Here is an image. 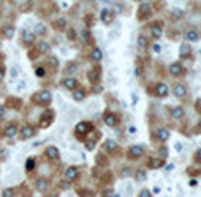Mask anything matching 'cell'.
I'll use <instances>...</instances> for the list:
<instances>
[{
  "instance_id": "cell-2",
  "label": "cell",
  "mask_w": 201,
  "mask_h": 197,
  "mask_svg": "<svg viewBox=\"0 0 201 197\" xmlns=\"http://www.w3.org/2000/svg\"><path fill=\"white\" fill-rule=\"evenodd\" d=\"M150 13H152V5L148 4V2L140 4V9H138V16H140V18H146Z\"/></svg>"
},
{
  "instance_id": "cell-42",
  "label": "cell",
  "mask_w": 201,
  "mask_h": 197,
  "mask_svg": "<svg viewBox=\"0 0 201 197\" xmlns=\"http://www.w3.org/2000/svg\"><path fill=\"white\" fill-rule=\"evenodd\" d=\"M196 159L201 162V150H198V151H196Z\"/></svg>"
},
{
  "instance_id": "cell-29",
  "label": "cell",
  "mask_w": 201,
  "mask_h": 197,
  "mask_svg": "<svg viewBox=\"0 0 201 197\" xmlns=\"http://www.w3.org/2000/svg\"><path fill=\"white\" fill-rule=\"evenodd\" d=\"M88 79H90V81H97V79H99V69H93L90 74H88Z\"/></svg>"
},
{
  "instance_id": "cell-12",
  "label": "cell",
  "mask_w": 201,
  "mask_h": 197,
  "mask_svg": "<svg viewBox=\"0 0 201 197\" xmlns=\"http://www.w3.org/2000/svg\"><path fill=\"white\" fill-rule=\"evenodd\" d=\"M63 86H65L67 90H76L78 81L74 79V78H65V79H63Z\"/></svg>"
},
{
  "instance_id": "cell-47",
  "label": "cell",
  "mask_w": 201,
  "mask_h": 197,
  "mask_svg": "<svg viewBox=\"0 0 201 197\" xmlns=\"http://www.w3.org/2000/svg\"><path fill=\"white\" fill-rule=\"evenodd\" d=\"M199 127H201V123H199Z\"/></svg>"
},
{
  "instance_id": "cell-14",
  "label": "cell",
  "mask_w": 201,
  "mask_h": 197,
  "mask_svg": "<svg viewBox=\"0 0 201 197\" xmlns=\"http://www.w3.org/2000/svg\"><path fill=\"white\" fill-rule=\"evenodd\" d=\"M182 65H180L178 64V62H176V64H171V65H169V74H171V76H178V74H182Z\"/></svg>"
},
{
  "instance_id": "cell-36",
  "label": "cell",
  "mask_w": 201,
  "mask_h": 197,
  "mask_svg": "<svg viewBox=\"0 0 201 197\" xmlns=\"http://www.w3.org/2000/svg\"><path fill=\"white\" fill-rule=\"evenodd\" d=\"M140 197H152V194H150V190H146V188H145V190H141V192H140Z\"/></svg>"
},
{
  "instance_id": "cell-37",
  "label": "cell",
  "mask_w": 201,
  "mask_h": 197,
  "mask_svg": "<svg viewBox=\"0 0 201 197\" xmlns=\"http://www.w3.org/2000/svg\"><path fill=\"white\" fill-rule=\"evenodd\" d=\"M48 60H49V64H51V65H53V67H57V65H58V60H57V58H55V56H49V58H48Z\"/></svg>"
},
{
  "instance_id": "cell-24",
  "label": "cell",
  "mask_w": 201,
  "mask_h": 197,
  "mask_svg": "<svg viewBox=\"0 0 201 197\" xmlns=\"http://www.w3.org/2000/svg\"><path fill=\"white\" fill-rule=\"evenodd\" d=\"M162 164H164V162H162L161 159H152L150 162H148V165H150V167H152V169H157V167H161V165H162Z\"/></svg>"
},
{
  "instance_id": "cell-32",
  "label": "cell",
  "mask_w": 201,
  "mask_h": 197,
  "mask_svg": "<svg viewBox=\"0 0 201 197\" xmlns=\"http://www.w3.org/2000/svg\"><path fill=\"white\" fill-rule=\"evenodd\" d=\"M34 167H35V160L34 159H28L27 160V171H32Z\"/></svg>"
},
{
  "instance_id": "cell-8",
  "label": "cell",
  "mask_w": 201,
  "mask_h": 197,
  "mask_svg": "<svg viewBox=\"0 0 201 197\" xmlns=\"http://www.w3.org/2000/svg\"><path fill=\"white\" fill-rule=\"evenodd\" d=\"M101 19H102V23H111L113 21V13L110 11V9H102V13H101Z\"/></svg>"
},
{
  "instance_id": "cell-22",
  "label": "cell",
  "mask_w": 201,
  "mask_h": 197,
  "mask_svg": "<svg viewBox=\"0 0 201 197\" xmlns=\"http://www.w3.org/2000/svg\"><path fill=\"white\" fill-rule=\"evenodd\" d=\"M104 148L108 150V151H115V150H116V143H115L113 139H108V141L104 143Z\"/></svg>"
},
{
  "instance_id": "cell-23",
  "label": "cell",
  "mask_w": 201,
  "mask_h": 197,
  "mask_svg": "<svg viewBox=\"0 0 201 197\" xmlns=\"http://www.w3.org/2000/svg\"><path fill=\"white\" fill-rule=\"evenodd\" d=\"M90 56H92V60H95V62H99V60L102 58V53H101V49H97V48H93V49H92V55H90Z\"/></svg>"
},
{
  "instance_id": "cell-41",
  "label": "cell",
  "mask_w": 201,
  "mask_h": 197,
  "mask_svg": "<svg viewBox=\"0 0 201 197\" xmlns=\"http://www.w3.org/2000/svg\"><path fill=\"white\" fill-rule=\"evenodd\" d=\"M87 148H88V150H93V143H92V141L87 143Z\"/></svg>"
},
{
  "instance_id": "cell-9",
  "label": "cell",
  "mask_w": 201,
  "mask_h": 197,
  "mask_svg": "<svg viewBox=\"0 0 201 197\" xmlns=\"http://www.w3.org/2000/svg\"><path fill=\"white\" fill-rule=\"evenodd\" d=\"M23 42L25 44H34L35 42V34L30 32V30H25L23 32Z\"/></svg>"
},
{
  "instance_id": "cell-31",
  "label": "cell",
  "mask_w": 201,
  "mask_h": 197,
  "mask_svg": "<svg viewBox=\"0 0 201 197\" xmlns=\"http://www.w3.org/2000/svg\"><path fill=\"white\" fill-rule=\"evenodd\" d=\"M44 74H46L44 67H37V69H35V76H37V78H44Z\"/></svg>"
},
{
  "instance_id": "cell-33",
  "label": "cell",
  "mask_w": 201,
  "mask_h": 197,
  "mask_svg": "<svg viewBox=\"0 0 201 197\" xmlns=\"http://www.w3.org/2000/svg\"><path fill=\"white\" fill-rule=\"evenodd\" d=\"M2 195H4V197H13V195H14V190H13V188H5Z\"/></svg>"
},
{
  "instance_id": "cell-43",
  "label": "cell",
  "mask_w": 201,
  "mask_h": 197,
  "mask_svg": "<svg viewBox=\"0 0 201 197\" xmlns=\"http://www.w3.org/2000/svg\"><path fill=\"white\" fill-rule=\"evenodd\" d=\"M57 25H58V27H63V25H65V21H63V19H60V21H57Z\"/></svg>"
},
{
  "instance_id": "cell-34",
  "label": "cell",
  "mask_w": 201,
  "mask_h": 197,
  "mask_svg": "<svg viewBox=\"0 0 201 197\" xmlns=\"http://www.w3.org/2000/svg\"><path fill=\"white\" fill-rule=\"evenodd\" d=\"M145 178H146V174H145L143 171H140V172H138V174H136V180H140V181H143Z\"/></svg>"
},
{
  "instance_id": "cell-27",
  "label": "cell",
  "mask_w": 201,
  "mask_h": 197,
  "mask_svg": "<svg viewBox=\"0 0 201 197\" xmlns=\"http://www.w3.org/2000/svg\"><path fill=\"white\" fill-rule=\"evenodd\" d=\"M187 39L189 40H198L199 39V34L196 32V30H189V32H187Z\"/></svg>"
},
{
  "instance_id": "cell-30",
  "label": "cell",
  "mask_w": 201,
  "mask_h": 197,
  "mask_svg": "<svg viewBox=\"0 0 201 197\" xmlns=\"http://www.w3.org/2000/svg\"><path fill=\"white\" fill-rule=\"evenodd\" d=\"M39 51H41V53H48V51H49V44L48 42H41L39 44Z\"/></svg>"
},
{
  "instance_id": "cell-13",
  "label": "cell",
  "mask_w": 201,
  "mask_h": 197,
  "mask_svg": "<svg viewBox=\"0 0 201 197\" xmlns=\"http://www.w3.org/2000/svg\"><path fill=\"white\" fill-rule=\"evenodd\" d=\"M51 121H53V111H46V113H44V116H42V120H41V127L49 125Z\"/></svg>"
},
{
  "instance_id": "cell-28",
  "label": "cell",
  "mask_w": 201,
  "mask_h": 197,
  "mask_svg": "<svg viewBox=\"0 0 201 197\" xmlns=\"http://www.w3.org/2000/svg\"><path fill=\"white\" fill-rule=\"evenodd\" d=\"M146 44H148V39H146L145 35H140V37H138V46H140V48H146Z\"/></svg>"
},
{
  "instance_id": "cell-5",
  "label": "cell",
  "mask_w": 201,
  "mask_h": 197,
  "mask_svg": "<svg viewBox=\"0 0 201 197\" xmlns=\"http://www.w3.org/2000/svg\"><path fill=\"white\" fill-rule=\"evenodd\" d=\"M141 155H143V146H140V144L131 146V150H129V157L131 159H140Z\"/></svg>"
},
{
  "instance_id": "cell-20",
  "label": "cell",
  "mask_w": 201,
  "mask_h": 197,
  "mask_svg": "<svg viewBox=\"0 0 201 197\" xmlns=\"http://www.w3.org/2000/svg\"><path fill=\"white\" fill-rule=\"evenodd\" d=\"M46 185H48V180H46V178H39L37 183H35V188H37L39 192H42V190L46 188Z\"/></svg>"
},
{
  "instance_id": "cell-3",
  "label": "cell",
  "mask_w": 201,
  "mask_h": 197,
  "mask_svg": "<svg viewBox=\"0 0 201 197\" xmlns=\"http://www.w3.org/2000/svg\"><path fill=\"white\" fill-rule=\"evenodd\" d=\"M90 129H92V125H90L88 121H81V123H78V125H76V136H85V134H87Z\"/></svg>"
},
{
  "instance_id": "cell-18",
  "label": "cell",
  "mask_w": 201,
  "mask_h": 197,
  "mask_svg": "<svg viewBox=\"0 0 201 197\" xmlns=\"http://www.w3.org/2000/svg\"><path fill=\"white\" fill-rule=\"evenodd\" d=\"M157 137H159V141H166V139L169 137V130H166V129H159V130H157Z\"/></svg>"
},
{
  "instance_id": "cell-40",
  "label": "cell",
  "mask_w": 201,
  "mask_h": 197,
  "mask_svg": "<svg viewBox=\"0 0 201 197\" xmlns=\"http://www.w3.org/2000/svg\"><path fill=\"white\" fill-rule=\"evenodd\" d=\"M4 76H5V70H4V69H0V81L4 79Z\"/></svg>"
},
{
  "instance_id": "cell-25",
  "label": "cell",
  "mask_w": 201,
  "mask_h": 197,
  "mask_svg": "<svg viewBox=\"0 0 201 197\" xmlns=\"http://www.w3.org/2000/svg\"><path fill=\"white\" fill-rule=\"evenodd\" d=\"M171 115H173V118H182L184 116V109L182 107H173V111H171Z\"/></svg>"
},
{
  "instance_id": "cell-16",
  "label": "cell",
  "mask_w": 201,
  "mask_h": 197,
  "mask_svg": "<svg viewBox=\"0 0 201 197\" xmlns=\"http://www.w3.org/2000/svg\"><path fill=\"white\" fill-rule=\"evenodd\" d=\"M178 53H180V58H187V56L190 55V46H189V44H182V46H180V51H178Z\"/></svg>"
},
{
  "instance_id": "cell-44",
  "label": "cell",
  "mask_w": 201,
  "mask_h": 197,
  "mask_svg": "<svg viewBox=\"0 0 201 197\" xmlns=\"http://www.w3.org/2000/svg\"><path fill=\"white\" fill-rule=\"evenodd\" d=\"M196 107H198V109H199V111H201V99H199V100H198V102H196Z\"/></svg>"
},
{
  "instance_id": "cell-45",
  "label": "cell",
  "mask_w": 201,
  "mask_h": 197,
  "mask_svg": "<svg viewBox=\"0 0 201 197\" xmlns=\"http://www.w3.org/2000/svg\"><path fill=\"white\" fill-rule=\"evenodd\" d=\"M2 113H4V106H0V116H2Z\"/></svg>"
},
{
  "instance_id": "cell-17",
  "label": "cell",
  "mask_w": 201,
  "mask_h": 197,
  "mask_svg": "<svg viewBox=\"0 0 201 197\" xmlns=\"http://www.w3.org/2000/svg\"><path fill=\"white\" fill-rule=\"evenodd\" d=\"M18 134V127L16 125H9V127H5V137H14Z\"/></svg>"
},
{
  "instance_id": "cell-35",
  "label": "cell",
  "mask_w": 201,
  "mask_h": 197,
  "mask_svg": "<svg viewBox=\"0 0 201 197\" xmlns=\"http://www.w3.org/2000/svg\"><path fill=\"white\" fill-rule=\"evenodd\" d=\"M76 69H78V65H76V64H69L65 70H67V72H74V70H76Z\"/></svg>"
},
{
  "instance_id": "cell-7",
  "label": "cell",
  "mask_w": 201,
  "mask_h": 197,
  "mask_svg": "<svg viewBox=\"0 0 201 197\" xmlns=\"http://www.w3.org/2000/svg\"><path fill=\"white\" fill-rule=\"evenodd\" d=\"M155 95L157 97H166L168 95V86L164 85V83H159V85H155Z\"/></svg>"
},
{
  "instance_id": "cell-19",
  "label": "cell",
  "mask_w": 201,
  "mask_h": 197,
  "mask_svg": "<svg viewBox=\"0 0 201 197\" xmlns=\"http://www.w3.org/2000/svg\"><path fill=\"white\" fill-rule=\"evenodd\" d=\"M152 35H154L155 39H159V37L162 35V28H161V25H159V23H155V25L152 27Z\"/></svg>"
},
{
  "instance_id": "cell-26",
  "label": "cell",
  "mask_w": 201,
  "mask_h": 197,
  "mask_svg": "<svg viewBox=\"0 0 201 197\" xmlns=\"http://www.w3.org/2000/svg\"><path fill=\"white\" fill-rule=\"evenodd\" d=\"M14 35V28L13 27H4V37H7V39H11V37H13Z\"/></svg>"
},
{
  "instance_id": "cell-1",
  "label": "cell",
  "mask_w": 201,
  "mask_h": 197,
  "mask_svg": "<svg viewBox=\"0 0 201 197\" xmlns=\"http://www.w3.org/2000/svg\"><path fill=\"white\" fill-rule=\"evenodd\" d=\"M35 100L39 102V104H49L51 102V93L48 90H42V92H39L35 95Z\"/></svg>"
},
{
  "instance_id": "cell-4",
  "label": "cell",
  "mask_w": 201,
  "mask_h": 197,
  "mask_svg": "<svg viewBox=\"0 0 201 197\" xmlns=\"http://www.w3.org/2000/svg\"><path fill=\"white\" fill-rule=\"evenodd\" d=\"M34 134H35V129L30 127V125H27V127H23V129L19 130V137H21V139H30Z\"/></svg>"
},
{
  "instance_id": "cell-11",
  "label": "cell",
  "mask_w": 201,
  "mask_h": 197,
  "mask_svg": "<svg viewBox=\"0 0 201 197\" xmlns=\"http://www.w3.org/2000/svg\"><path fill=\"white\" fill-rule=\"evenodd\" d=\"M175 97H178V99H184L185 95H187V88L184 86V85H175Z\"/></svg>"
},
{
  "instance_id": "cell-38",
  "label": "cell",
  "mask_w": 201,
  "mask_h": 197,
  "mask_svg": "<svg viewBox=\"0 0 201 197\" xmlns=\"http://www.w3.org/2000/svg\"><path fill=\"white\" fill-rule=\"evenodd\" d=\"M83 39H85V42H88L90 37H88V30H83Z\"/></svg>"
},
{
  "instance_id": "cell-46",
  "label": "cell",
  "mask_w": 201,
  "mask_h": 197,
  "mask_svg": "<svg viewBox=\"0 0 201 197\" xmlns=\"http://www.w3.org/2000/svg\"><path fill=\"white\" fill-rule=\"evenodd\" d=\"M49 197H58V195H57V194H53V195H49Z\"/></svg>"
},
{
  "instance_id": "cell-21",
  "label": "cell",
  "mask_w": 201,
  "mask_h": 197,
  "mask_svg": "<svg viewBox=\"0 0 201 197\" xmlns=\"http://www.w3.org/2000/svg\"><path fill=\"white\" fill-rule=\"evenodd\" d=\"M72 97H74V100H83L85 99V92L83 90H79V88H76V90H74V93H72Z\"/></svg>"
},
{
  "instance_id": "cell-6",
  "label": "cell",
  "mask_w": 201,
  "mask_h": 197,
  "mask_svg": "<svg viewBox=\"0 0 201 197\" xmlns=\"http://www.w3.org/2000/svg\"><path fill=\"white\" fill-rule=\"evenodd\" d=\"M104 123L108 127H115L116 123H118V120H116V116L113 115V113H104Z\"/></svg>"
},
{
  "instance_id": "cell-15",
  "label": "cell",
  "mask_w": 201,
  "mask_h": 197,
  "mask_svg": "<svg viewBox=\"0 0 201 197\" xmlns=\"http://www.w3.org/2000/svg\"><path fill=\"white\" fill-rule=\"evenodd\" d=\"M46 155H48L51 160H57V159H58V150H57L55 146H48V148H46Z\"/></svg>"
},
{
  "instance_id": "cell-10",
  "label": "cell",
  "mask_w": 201,
  "mask_h": 197,
  "mask_svg": "<svg viewBox=\"0 0 201 197\" xmlns=\"http://www.w3.org/2000/svg\"><path fill=\"white\" fill-rule=\"evenodd\" d=\"M63 176H65V180H67V181L76 180V178H78V169H76V167H69L65 172H63Z\"/></svg>"
},
{
  "instance_id": "cell-39",
  "label": "cell",
  "mask_w": 201,
  "mask_h": 197,
  "mask_svg": "<svg viewBox=\"0 0 201 197\" xmlns=\"http://www.w3.org/2000/svg\"><path fill=\"white\" fill-rule=\"evenodd\" d=\"M44 32H46L44 25H39V27H37V34H44Z\"/></svg>"
}]
</instances>
